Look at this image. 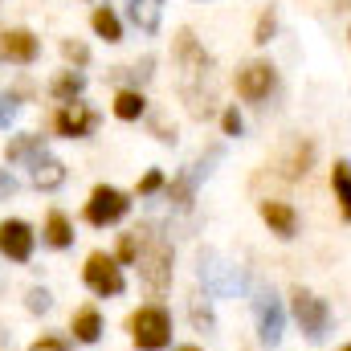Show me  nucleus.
<instances>
[{"label": "nucleus", "mask_w": 351, "mask_h": 351, "mask_svg": "<svg viewBox=\"0 0 351 351\" xmlns=\"http://www.w3.org/2000/svg\"><path fill=\"white\" fill-rule=\"evenodd\" d=\"M176 62H180V82H184V98H188L192 119H208V114H213V94L200 90V82L208 78L213 58H208L204 45L192 37V29H180V33H176Z\"/></svg>", "instance_id": "nucleus-1"}, {"label": "nucleus", "mask_w": 351, "mask_h": 351, "mask_svg": "<svg viewBox=\"0 0 351 351\" xmlns=\"http://www.w3.org/2000/svg\"><path fill=\"white\" fill-rule=\"evenodd\" d=\"M131 335H135V343L143 351L168 348V339H172V319H168V311H160V306L139 311V315L131 319Z\"/></svg>", "instance_id": "nucleus-2"}, {"label": "nucleus", "mask_w": 351, "mask_h": 351, "mask_svg": "<svg viewBox=\"0 0 351 351\" xmlns=\"http://www.w3.org/2000/svg\"><path fill=\"white\" fill-rule=\"evenodd\" d=\"M200 282H204V290H208V294H217V298H229V294H241V286H245V274H241L237 265L221 262L217 254H204V258H200Z\"/></svg>", "instance_id": "nucleus-3"}, {"label": "nucleus", "mask_w": 351, "mask_h": 351, "mask_svg": "<svg viewBox=\"0 0 351 351\" xmlns=\"http://www.w3.org/2000/svg\"><path fill=\"white\" fill-rule=\"evenodd\" d=\"M139 274H143V282L152 290H168V282H172V245L160 241V237L147 241L139 250Z\"/></svg>", "instance_id": "nucleus-4"}, {"label": "nucleus", "mask_w": 351, "mask_h": 351, "mask_svg": "<svg viewBox=\"0 0 351 351\" xmlns=\"http://www.w3.org/2000/svg\"><path fill=\"white\" fill-rule=\"evenodd\" d=\"M294 319L302 323L306 339H315V343L331 331V311H327V302L315 298L311 290H298V294H294Z\"/></svg>", "instance_id": "nucleus-5"}, {"label": "nucleus", "mask_w": 351, "mask_h": 351, "mask_svg": "<svg viewBox=\"0 0 351 351\" xmlns=\"http://www.w3.org/2000/svg\"><path fill=\"white\" fill-rule=\"evenodd\" d=\"M127 208H131V200H127L119 188H106V184H102V188H94V196L86 200V221L102 229V225H114Z\"/></svg>", "instance_id": "nucleus-6"}, {"label": "nucleus", "mask_w": 351, "mask_h": 351, "mask_svg": "<svg viewBox=\"0 0 351 351\" xmlns=\"http://www.w3.org/2000/svg\"><path fill=\"white\" fill-rule=\"evenodd\" d=\"M254 315H258V335L262 343H278L282 339V327H286V315H282V302L274 298V290H258L254 294Z\"/></svg>", "instance_id": "nucleus-7"}, {"label": "nucleus", "mask_w": 351, "mask_h": 351, "mask_svg": "<svg viewBox=\"0 0 351 351\" xmlns=\"http://www.w3.org/2000/svg\"><path fill=\"white\" fill-rule=\"evenodd\" d=\"M86 286L94 294H123V274H119V262L106 258V254H90L86 262Z\"/></svg>", "instance_id": "nucleus-8"}, {"label": "nucleus", "mask_w": 351, "mask_h": 351, "mask_svg": "<svg viewBox=\"0 0 351 351\" xmlns=\"http://www.w3.org/2000/svg\"><path fill=\"white\" fill-rule=\"evenodd\" d=\"M94 123H98V114H94L90 106H82V102H66V106L53 114V131L66 135V139H82V135H90Z\"/></svg>", "instance_id": "nucleus-9"}, {"label": "nucleus", "mask_w": 351, "mask_h": 351, "mask_svg": "<svg viewBox=\"0 0 351 351\" xmlns=\"http://www.w3.org/2000/svg\"><path fill=\"white\" fill-rule=\"evenodd\" d=\"M274 90V70L265 62H250L245 70H237V94L250 102H262L265 94Z\"/></svg>", "instance_id": "nucleus-10"}, {"label": "nucleus", "mask_w": 351, "mask_h": 351, "mask_svg": "<svg viewBox=\"0 0 351 351\" xmlns=\"http://www.w3.org/2000/svg\"><path fill=\"white\" fill-rule=\"evenodd\" d=\"M0 254H8L12 262H29V254H33V229L25 221H4L0 225Z\"/></svg>", "instance_id": "nucleus-11"}, {"label": "nucleus", "mask_w": 351, "mask_h": 351, "mask_svg": "<svg viewBox=\"0 0 351 351\" xmlns=\"http://www.w3.org/2000/svg\"><path fill=\"white\" fill-rule=\"evenodd\" d=\"M0 58L4 62H16V66H29L37 58V37L29 29H8L0 33Z\"/></svg>", "instance_id": "nucleus-12"}, {"label": "nucleus", "mask_w": 351, "mask_h": 351, "mask_svg": "<svg viewBox=\"0 0 351 351\" xmlns=\"http://www.w3.org/2000/svg\"><path fill=\"white\" fill-rule=\"evenodd\" d=\"M262 221L278 233V237H294V233H298V213H294L290 204H282V200H265Z\"/></svg>", "instance_id": "nucleus-13"}, {"label": "nucleus", "mask_w": 351, "mask_h": 351, "mask_svg": "<svg viewBox=\"0 0 351 351\" xmlns=\"http://www.w3.org/2000/svg\"><path fill=\"white\" fill-rule=\"evenodd\" d=\"M29 180L37 184V188H62L66 184V164L62 160H53V156H37L33 164H29Z\"/></svg>", "instance_id": "nucleus-14"}, {"label": "nucleus", "mask_w": 351, "mask_h": 351, "mask_svg": "<svg viewBox=\"0 0 351 351\" xmlns=\"http://www.w3.org/2000/svg\"><path fill=\"white\" fill-rule=\"evenodd\" d=\"M127 16H131L135 29L156 33L160 21H164V0H131V4H127Z\"/></svg>", "instance_id": "nucleus-15"}, {"label": "nucleus", "mask_w": 351, "mask_h": 351, "mask_svg": "<svg viewBox=\"0 0 351 351\" xmlns=\"http://www.w3.org/2000/svg\"><path fill=\"white\" fill-rule=\"evenodd\" d=\"M37 156H45V139L41 135H16V139H8V164H33Z\"/></svg>", "instance_id": "nucleus-16"}, {"label": "nucleus", "mask_w": 351, "mask_h": 351, "mask_svg": "<svg viewBox=\"0 0 351 351\" xmlns=\"http://www.w3.org/2000/svg\"><path fill=\"white\" fill-rule=\"evenodd\" d=\"M143 110H147V98H143L139 90H123V94L114 98V114H119L123 123H135V119H143Z\"/></svg>", "instance_id": "nucleus-17"}, {"label": "nucleus", "mask_w": 351, "mask_h": 351, "mask_svg": "<svg viewBox=\"0 0 351 351\" xmlns=\"http://www.w3.org/2000/svg\"><path fill=\"white\" fill-rule=\"evenodd\" d=\"M311 156H315V147L298 139V143L290 147V156H286V164H282V172L290 176V180H298V176H306V168H311Z\"/></svg>", "instance_id": "nucleus-18"}, {"label": "nucleus", "mask_w": 351, "mask_h": 351, "mask_svg": "<svg viewBox=\"0 0 351 351\" xmlns=\"http://www.w3.org/2000/svg\"><path fill=\"white\" fill-rule=\"evenodd\" d=\"M90 25H94V33H98L102 41H110V45L123 41V25H119V16H114L110 8H98V12L90 16Z\"/></svg>", "instance_id": "nucleus-19"}, {"label": "nucleus", "mask_w": 351, "mask_h": 351, "mask_svg": "<svg viewBox=\"0 0 351 351\" xmlns=\"http://www.w3.org/2000/svg\"><path fill=\"white\" fill-rule=\"evenodd\" d=\"M45 241H49L53 250H66V245L74 241V233H70V221H66V213H49V221H45Z\"/></svg>", "instance_id": "nucleus-20"}, {"label": "nucleus", "mask_w": 351, "mask_h": 351, "mask_svg": "<svg viewBox=\"0 0 351 351\" xmlns=\"http://www.w3.org/2000/svg\"><path fill=\"white\" fill-rule=\"evenodd\" d=\"M82 90H86V78H82L78 70H66L62 78H53V98H58V102H74Z\"/></svg>", "instance_id": "nucleus-21"}, {"label": "nucleus", "mask_w": 351, "mask_h": 351, "mask_svg": "<svg viewBox=\"0 0 351 351\" xmlns=\"http://www.w3.org/2000/svg\"><path fill=\"white\" fill-rule=\"evenodd\" d=\"M74 335H78L82 343H94V339L102 335V319H98V311H78V315H74Z\"/></svg>", "instance_id": "nucleus-22"}, {"label": "nucleus", "mask_w": 351, "mask_h": 351, "mask_svg": "<svg viewBox=\"0 0 351 351\" xmlns=\"http://www.w3.org/2000/svg\"><path fill=\"white\" fill-rule=\"evenodd\" d=\"M335 196H339V208L348 213V204H351V172H348V160H339V164H335Z\"/></svg>", "instance_id": "nucleus-23"}, {"label": "nucleus", "mask_w": 351, "mask_h": 351, "mask_svg": "<svg viewBox=\"0 0 351 351\" xmlns=\"http://www.w3.org/2000/svg\"><path fill=\"white\" fill-rule=\"evenodd\" d=\"M139 250H143V233H139V229H135V233H123V241H119V258H123V262H135Z\"/></svg>", "instance_id": "nucleus-24"}, {"label": "nucleus", "mask_w": 351, "mask_h": 351, "mask_svg": "<svg viewBox=\"0 0 351 351\" xmlns=\"http://www.w3.org/2000/svg\"><path fill=\"white\" fill-rule=\"evenodd\" d=\"M274 29H278V16H274V8H265L262 16H258V33H254V41H258V45H269Z\"/></svg>", "instance_id": "nucleus-25"}, {"label": "nucleus", "mask_w": 351, "mask_h": 351, "mask_svg": "<svg viewBox=\"0 0 351 351\" xmlns=\"http://www.w3.org/2000/svg\"><path fill=\"white\" fill-rule=\"evenodd\" d=\"M62 53H66V62H74V66H86L90 62V49L82 41H62Z\"/></svg>", "instance_id": "nucleus-26"}, {"label": "nucleus", "mask_w": 351, "mask_h": 351, "mask_svg": "<svg viewBox=\"0 0 351 351\" xmlns=\"http://www.w3.org/2000/svg\"><path fill=\"white\" fill-rule=\"evenodd\" d=\"M192 323H196L200 331H208V327H213V311H208V302L192 298Z\"/></svg>", "instance_id": "nucleus-27"}, {"label": "nucleus", "mask_w": 351, "mask_h": 351, "mask_svg": "<svg viewBox=\"0 0 351 351\" xmlns=\"http://www.w3.org/2000/svg\"><path fill=\"white\" fill-rule=\"evenodd\" d=\"M16 110H21V102H16L12 94H0V127H8V123L16 119Z\"/></svg>", "instance_id": "nucleus-28"}, {"label": "nucleus", "mask_w": 351, "mask_h": 351, "mask_svg": "<svg viewBox=\"0 0 351 351\" xmlns=\"http://www.w3.org/2000/svg\"><path fill=\"white\" fill-rule=\"evenodd\" d=\"M53 306V298H49V290H29V311H37V315H45Z\"/></svg>", "instance_id": "nucleus-29"}, {"label": "nucleus", "mask_w": 351, "mask_h": 351, "mask_svg": "<svg viewBox=\"0 0 351 351\" xmlns=\"http://www.w3.org/2000/svg\"><path fill=\"white\" fill-rule=\"evenodd\" d=\"M221 127H225V135H241V127H245V123H241V114H237V110H225Z\"/></svg>", "instance_id": "nucleus-30"}, {"label": "nucleus", "mask_w": 351, "mask_h": 351, "mask_svg": "<svg viewBox=\"0 0 351 351\" xmlns=\"http://www.w3.org/2000/svg\"><path fill=\"white\" fill-rule=\"evenodd\" d=\"M160 184H164V176H160V172H147L143 180H139V192H143V196H152V192H160Z\"/></svg>", "instance_id": "nucleus-31"}, {"label": "nucleus", "mask_w": 351, "mask_h": 351, "mask_svg": "<svg viewBox=\"0 0 351 351\" xmlns=\"http://www.w3.org/2000/svg\"><path fill=\"white\" fill-rule=\"evenodd\" d=\"M16 188H21V184H16V176H8L4 168H0V200H8Z\"/></svg>", "instance_id": "nucleus-32"}, {"label": "nucleus", "mask_w": 351, "mask_h": 351, "mask_svg": "<svg viewBox=\"0 0 351 351\" xmlns=\"http://www.w3.org/2000/svg\"><path fill=\"white\" fill-rule=\"evenodd\" d=\"M29 351H66V343L62 339H41V343H33Z\"/></svg>", "instance_id": "nucleus-33"}, {"label": "nucleus", "mask_w": 351, "mask_h": 351, "mask_svg": "<svg viewBox=\"0 0 351 351\" xmlns=\"http://www.w3.org/2000/svg\"><path fill=\"white\" fill-rule=\"evenodd\" d=\"M180 351H200V348H180Z\"/></svg>", "instance_id": "nucleus-34"}, {"label": "nucleus", "mask_w": 351, "mask_h": 351, "mask_svg": "<svg viewBox=\"0 0 351 351\" xmlns=\"http://www.w3.org/2000/svg\"><path fill=\"white\" fill-rule=\"evenodd\" d=\"M339 351H351V348H339Z\"/></svg>", "instance_id": "nucleus-35"}, {"label": "nucleus", "mask_w": 351, "mask_h": 351, "mask_svg": "<svg viewBox=\"0 0 351 351\" xmlns=\"http://www.w3.org/2000/svg\"><path fill=\"white\" fill-rule=\"evenodd\" d=\"M0 4H4V0H0Z\"/></svg>", "instance_id": "nucleus-36"}]
</instances>
